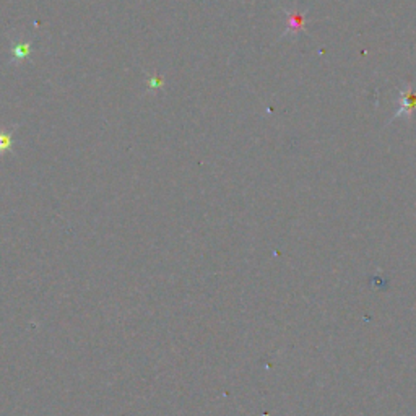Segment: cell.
Here are the masks:
<instances>
[{"instance_id": "obj_1", "label": "cell", "mask_w": 416, "mask_h": 416, "mask_svg": "<svg viewBox=\"0 0 416 416\" xmlns=\"http://www.w3.org/2000/svg\"><path fill=\"white\" fill-rule=\"evenodd\" d=\"M415 111H416V88H413V85H407V88L400 93V109H398V112L392 117V120H395L398 117L410 119Z\"/></svg>"}, {"instance_id": "obj_2", "label": "cell", "mask_w": 416, "mask_h": 416, "mask_svg": "<svg viewBox=\"0 0 416 416\" xmlns=\"http://www.w3.org/2000/svg\"><path fill=\"white\" fill-rule=\"evenodd\" d=\"M299 31H306V13L294 10V12L288 13V28L283 33V36L298 35Z\"/></svg>"}, {"instance_id": "obj_3", "label": "cell", "mask_w": 416, "mask_h": 416, "mask_svg": "<svg viewBox=\"0 0 416 416\" xmlns=\"http://www.w3.org/2000/svg\"><path fill=\"white\" fill-rule=\"evenodd\" d=\"M31 52V42H25V41H18L15 42L10 49V56H12V62L15 64H21L23 60L28 59Z\"/></svg>"}, {"instance_id": "obj_4", "label": "cell", "mask_w": 416, "mask_h": 416, "mask_svg": "<svg viewBox=\"0 0 416 416\" xmlns=\"http://www.w3.org/2000/svg\"><path fill=\"white\" fill-rule=\"evenodd\" d=\"M13 144V129H2L0 130V155H5L12 150Z\"/></svg>"}]
</instances>
